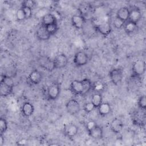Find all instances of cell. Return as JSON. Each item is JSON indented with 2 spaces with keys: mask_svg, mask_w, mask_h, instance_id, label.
Returning <instances> with one entry per match:
<instances>
[{
  "mask_svg": "<svg viewBox=\"0 0 146 146\" xmlns=\"http://www.w3.org/2000/svg\"><path fill=\"white\" fill-rule=\"evenodd\" d=\"M145 62L143 59H137L132 66V75L134 78H140L145 72Z\"/></svg>",
  "mask_w": 146,
  "mask_h": 146,
  "instance_id": "1",
  "label": "cell"
},
{
  "mask_svg": "<svg viewBox=\"0 0 146 146\" xmlns=\"http://www.w3.org/2000/svg\"><path fill=\"white\" fill-rule=\"evenodd\" d=\"M60 92V85L58 82H54L49 85L46 90V96L49 100H55Z\"/></svg>",
  "mask_w": 146,
  "mask_h": 146,
  "instance_id": "2",
  "label": "cell"
},
{
  "mask_svg": "<svg viewBox=\"0 0 146 146\" xmlns=\"http://www.w3.org/2000/svg\"><path fill=\"white\" fill-rule=\"evenodd\" d=\"M109 78L114 85L119 84L123 78V71L122 68L117 67L113 68L109 72Z\"/></svg>",
  "mask_w": 146,
  "mask_h": 146,
  "instance_id": "3",
  "label": "cell"
},
{
  "mask_svg": "<svg viewBox=\"0 0 146 146\" xmlns=\"http://www.w3.org/2000/svg\"><path fill=\"white\" fill-rule=\"evenodd\" d=\"M66 108L69 114L75 115L80 111L81 107L79 102L76 99H71L66 103Z\"/></svg>",
  "mask_w": 146,
  "mask_h": 146,
  "instance_id": "4",
  "label": "cell"
},
{
  "mask_svg": "<svg viewBox=\"0 0 146 146\" xmlns=\"http://www.w3.org/2000/svg\"><path fill=\"white\" fill-rule=\"evenodd\" d=\"M88 56L84 51H79L75 53L73 58V62L76 67H82L87 64Z\"/></svg>",
  "mask_w": 146,
  "mask_h": 146,
  "instance_id": "5",
  "label": "cell"
},
{
  "mask_svg": "<svg viewBox=\"0 0 146 146\" xmlns=\"http://www.w3.org/2000/svg\"><path fill=\"white\" fill-rule=\"evenodd\" d=\"M38 63L40 67L48 71H52L55 70L53 59L47 56H41L38 59Z\"/></svg>",
  "mask_w": 146,
  "mask_h": 146,
  "instance_id": "6",
  "label": "cell"
},
{
  "mask_svg": "<svg viewBox=\"0 0 146 146\" xmlns=\"http://www.w3.org/2000/svg\"><path fill=\"white\" fill-rule=\"evenodd\" d=\"M55 69H61L65 67L68 62V59L63 53L58 54L53 59Z\"/></svg>",
  "mask_w": 146,
  "mask_h": 146,
  "instance_id": "7",
  "label": "cell"
},
{
  "mask_svg": "<svg viewBox=\"0 0 146 146\" xmlns=\"http://www.w3.org/2000/svg\"><path fill=\"white\" fill-rule=\"evenodd\" d=\"M95 29L98 33L104 36H108L112 30L111 24L107 22L96 25L95 26Z\"/></svg>",
  "mask_w": 146,
  "mask_h": 146,
  "instance_id": "8",
  "label": "cell"
},
{
  "mask_svg": "<svg viewBox=\"0 0 146 146\" xmlns=\"http://www.w3.org/2000/svg\"><path fill=\"white\" fill-rule=\"evenodd\" d=\"M78 131L79 128L75 124L68 123L64 125L63 132L64 135L69 138H72L75 137L78 134Z\"/></svg>",
  "mask_w": 146,
  "mask_h": 146,
  "instance_id": "9",
  "label": "cell"
},
{
  "mask_svg": "<svg viewBox=\"0 0 146 146\" xmlns=\"http://www.w3.org/2000/svg\"><path fill=\"white\" fill-rule=\"evenodd\" d=\"M43 76L42 73L38 70H33L29 74L27 79L29 82L34 85L38 84L42 81Z\"/></svg>",
  "mask_w": 146,
  "mask_h": 146,
  "instance_id": "10",
  "label": "cell"
},
{
  "mask_svg": "<svg viewBox=\"0 0 146 146\" xmlns=\"http://www.w3.org/2000/svg\"><path fill=\"white\" fill-rule=\"evenodd\" d=\"M123 127L124 124L122 120L118 117L113 119L110 124V129L112 132L116 134L120 133L123 130Z\"/></svg>",
  "mask_w": 146,
  "mask_h": 146,
  "instance_id": "11",
  "label": "cell"
},
{
  "mask_svg": "<svg viewBox=\"0 0 146 146\" xmlns=\"http://www.w3.org/2000/svg\"><path fill=\"white\" fill-rule=\"evenodd\" d=\"M71 92L75 95H82L83 91V87L82 80H74L70 85Z\"/></svg>",
  "mask_w": 146,
  "mask_h": 146,
  "instance_id": "12",
  "label": "cell"
},
{
  "mask_svg": "<svg viewBox=\"0 0 146 146\" xmlns=\"http://www.w3.org/2000/svg\"><path fill=\"white\" fill-rule=\"evenodd\" d=\"M72 25L76 29H81L83 27L86 19L83 16L80 14H75L72 16L71 19Z\"/></svg>",
  "mask_w": 146,
  "mask_h": 146,
  "instance_id": "13",
  "label": "cell"
},
{
  "mask_svg": "<svg viewBox=\"0 0 146 146\" xmlns=\"http://www.w3.org/2000/svg\"><path fill=\"white\" fill-rule=\"evenodd\" d=\"M36 36L38 40L41 41H46L50 39L51 35L47 31L45 26L40 25L36 31Z\"/></svg>",
  "mask_w": 146,
  "mask_h": 146,
  "instance_id": "14",
  "label": "cell"
},
{
  "mask_svg": "<svg viewBox=\"0 0 146 146\" xmlns=\"http://www.w3.org/2000/svg\"><path fill=\"white\" fill-rule=\"evenodd\" d=\"M141 17L142 14L140 10L138 7H135L129 10V15L128 21L137 24L140 21Z\"/></svg>",
  "mask_w": 146,
  "mask_h": 146,
  "instance_id": "15",
  "label": "cell"
},
{
  "mask_svg": "<svg viewBox=\"0 0 146 146\" xmlns=\"http://www.w3.org/2000/svg\"><path fill=\"white\" fill-rule=\"evenodd\" d=\"M34 106L29 102H25L22 104L21 112L25 117L31 116L34 113Z\"/></svg>",
  "mask_w": 146,
  "mask_h": 146,
  "instance_id": "16",
  "label": "cell"
},
{
  "mask_svg": "<svg viewBox=\"0 0 146 146\" xmlns=\"http://www.w3.org/2000/svg\"><path fill=\"white\" fill-rule=\"evenodd\" d=\"M92 6L88 2H81L78 7V10L79 11V14L83 16L86 18V15H88L92 10Z\"/></svg>",
  "mask_w": 146,
  "mask_h": 146,
  "instance_id": "17",
  "label": "cell"
},
{
  "mask_svg": "<svg viewBox=\"0 0 146 146\" xmlns=\"http://www.w3.org/2000/svg\"><path fill=\"white\" fill-rule=\"evenodd\" d=\"M89 136L92 139L99 140L103 137V128L99 125H96L93 129L88 132Z\"/></svg>",
  "mask_w": 146,
  "mask_h": 146,
  "instance_id": "18",
  "label": "cell"
},
{
  "mask_svg": "<svg viewBox=\"0 0 146 146\" xmlns=\"http://www.w3.org/2000/svg\"><path fill=\"white\" fill-rule=\"evenodd\" d=\"M129 15V9L125 6L120 7L116 12V17L122 20L124 22H127L128 20Z\"/></svg>",
  "mask_w": 146,
  "mask_h": 146,
  "instance_id": "19",
  "label": "cell"
},
{
  "mask_svg": "<svg viewBox=\"0 0 146 146\" xmlns=\"http://www.w3.org/2000/svg\"><path fill=\"white\" fill-rule=\"evenodd\" d=\"M98 113L101 116H106L110 114L111 111V107L108 102H102V104L96 108Z\"/></svg>",
  "mask_w": 146,
  "mask_h": 146,
  "instance_id": "20",
  "label": "cell"
},
{
  "mask_svg": "<svg viewBox=\"0 0 146 146\" xmlns=\"http://www.w3.org/2000/svg\"><path fill=\"white\" fill-rule=\"evenodd\" d=\"M14 87H11L5 83H1L0 95L2 97H7L11 95L13 91Z\"/></svg>",
  "mask_w": 146,
  "mask_h": 146,
  "instance_id": "21",
  "label": "cell"
},
{
  "mask_svg": "<svg viewBox=\"0 0 146 146\" xmlns=\"http://www.w3.org/2000/svg\"><path fill=\"white\" fill-rule=\"evenodd\" d=\"M41 19H42V25L45 26L48 25L58 23L55 17L50 13H48L43 15Z\"/></svg>",
  "mask_w": 146,
  "mask_h": 146,
  "instance_id": "22",
  "label": "cell"
},
{
  "mask_svg": "<svg viewBox=\"0 0 146 146\" xmlns=\"http://www.w3.org/2000/svg\"><path fill=\"white\" fill-rule=\"evenodd\" d=\"M133 124L136 125L143 126L145 124V115H141V112H137L133 115L132 118Z\"/></svg>",
  "mask_w": 146,
  "mask_h": 146,
  "instance_id": "23",
  "label": "cell"
},
{
  "mask_svg": "<svg viewBox=\"0 0 146 146\" xmlns=\"http://www.w3.org/2000/svg\"><path fill=\"white\" fill-rule=\"evenodd\" d=\"M137 27V24L133 23L131 21H127V22H125L123 29H124V31L128 34H131L135 32Z\"/></svg>",
  "mask_w": 146,
  "mask_h": 146,
  "instance_id": "24",
  "label": "cell"
},
{
  "mask_svg": "<svg viewBox=\"0 0 146 146\" xmlns=\"http://www.w3.org/2000/svg\"><path fill=\"white\" fill-rule=\"evenodd\" d=\"M81 80H82L83 87V91L82 96H84L92 90V83L90 79L87 78H84Z\"/></svg>",
  "mask_w": 146,
  "mask_h": 146,
  "instance_id": "25",
  "label": "cell"
},
{
  "mask_svg": "<svg viewBox=\"0 0 146 146\" xmlns=\"http://www.w3.org/2000/svg\"><path fill=\"white\" fill-rule=\"evenodd\" d=\"M91 102L93 103L96 108H97V107H98L103 102V96L102 93L95 92L92 94Z\"/></svg>",
  "mask_w": 146,
  "mask_h": 146,
  "instance_id": "26",
  "label": "cell"
},
{
  "mask_svg": "<svg viewBox=\"0 0 146 146\" xmlns=\"http://www.w3.org/2000/svg\"><path fill=\"white\" fill-rule=\"evenodd\" d=\"M105 84L103 82L97 80L92 83V90L97 93H102L105 90Z\"/></svg>",
  "mask_w": 146,
  "mask_h": 146,
  "instance_id": "27",
  "label": "cell"
},
{
  "mask_svg": "<svg viewBox=\"0 0 146 146\" xmlns=\"http://www.w3.org/2000/svg\"><path fill=\"white\" fill-rule=\"evenodd\" d=\"M137 106L141 110L145 111L146 109V98L145 95H141L137 100Z\"/></svg>",
  "mask_w": 146,
  "mask_h": 146,
  "instance_id": "28",
  "label": "cell"
},
{
  "mask_svg": "<svg viewBox=\"0 0 146 146\" xmlns=\"http://www.w3.org/2000/svg\"><path fill=\"white\" fill-rule=\"evenodd\" d=\"M47 31L48 32V33L51 35H54L58 30L59 27H58V23H55L53 24H51V25H48L45 26Z\"/></svg>",
  "mask_w": 146,
  "mask_h": 146,
  "instance_id": "29",
  "label": "cell"
},
{
  "mask_svg": "<svg viewBox=\"0 0 146 146\" xmlns=\"http://www.w3.org/2000/svg\"><path fill=\"white\" fill-rule=\"evenodd\" d=\"M8 128V124L6 119L5 117H1L0 119V132L1 134L3 135Z\"/></svg>",
  "mask_w": 146,
  "mask_h": 146,
  "instance_id": "30",
  "label": "cell"
},
{
  "mask_svg": "<svg viewBox=\"0 0 146 146\" xmlns=\"http://www.w3.org/2000/svg\"><path fill=\"white\" fill-rule=\"evenodd\" d=\"M83 109L86 113H88L92 112L95 109H96V107L93 104V103L90 101V102L85 103L83 104Z\"/></svg>",
  "mask_w": 146,
  "mask_h": 146,
  "instance_id": "31",
  "label": "cell"
},
{
  "mask_svg": "<svg viewBox=\"0 0 146 146\" xmlns=\"http://www.w3.org/2000/svg\"><path fill=\"white\" fill-rule=\"evenodd\" d=\"M125 23V22L122 20L115 17L113 21V26L116 29H120L123 27V26Z\"/></svg>",
  "mask_w": 146,
  "mask_h": 146,
  "instance_id": "32",
  "label": "cell"
},
{
  "mask_svg": "<svg viewBox=\"0 0 146 146\" xmlns=\"http://www.w3.org/2000/svg\"><path fill=\"white\" fill-rule=\"evenodd\" d=\"M15 16H16L17 19L18 21H24L25 19H26L25 13H24L23 9L21 7L20 9H19L16 11Z\"/></svg>",
  "mask_w": 146,
  "mask_h": 146,
  "instance_id": "33",
  "label": "cell"
},
{
  "mask_svg": "<svg viewBox=\"0 0 146 146\" xmlns=\"http://www.w3.org/2000/svg\"><path fill=\"white\" fill-rule=\"evenodd\" d=\"M21 8L23 9L25 16H26V19H30L32 17L33 15V11H32V9L27 7H25V6H21Z\"/></svg>",
  "mask_w": 146,
  "mask_h": 146,
  "instance_id": "34",
  "label": "cell"
},
{
  "mask_svg": "<svg viewBox=\"0 0 146 146\" xmlns=\"http://www.w3.org/2000/svg\"><path fill=\"white\" fill-rule=\"evenodd\" d=\"M36 5V2L33 0H25L23 1L21 6H25L31 9H33Z\"/></svg>",
  "mask_w": 146,
  "mask_h": 146,
  "instance_id": "35",
  "label": "cell"
},
{
  "mask_svg": "<svg viewBox=\"0 0 146 146\" xmlns=\"http://www.w3.org/2000/svg\"><path fill=\"white\" fill-rule=\"evenodd\" d=\"M97 125L96 123L93 120H90L89 121H88L86 124V128L87 131V132H88L89 131H90L92 129H93L96 125Z\"/></svg>",
  "mask_w": 146,
  "mask_h": 146,
  "instance_id": "36",
  "label": "cell"
},
{
  "mask_svg": "<svg viewBox=\"0 0 146 146\" xmlns=\"http://www.w3.org/2000/svg\"><path fill=\"white\" fill-rule=\"evenodd\" d=\"M54 17L56 19L57 22L59 20H60L62 19V15L60 14V13L57 11V10H54L52 11H51V12H50Z\"/></svg>",
  "mask_w": 146,
  "mask_h": 146,
  "instance_id": "37",
  "label": "cell"
},
{
  "mask_svg": "<svg viewBox=\"0 0 146 146\" xmlns=\"http://www.w3.org/2000/svg\"><path fill=\"white\" fill-rule=\"evenodd\" d=\"M4 143H5V138L3 137V135L1 134V135H0V145L2 146Z\"/></svg>",
  "mask_w": 146,
  "mask_h": 146,
  "instance_id": "38",
  "label": "cell"
}]
</instances>
